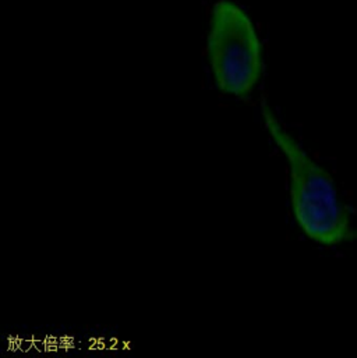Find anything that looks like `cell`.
Masks as SVG:
<instances>
[{
	"label": "cell",
	"mask_w": 357,
	"mask_h": 358,
	"mask_svg": "<svg viewBox=\"0 0 357 358\" xmlns=\"http://www.w3.org/2000/svg\"><path fill=\"white\" fill-rule=\"evenodd\" d=\"M261 119L286 161L290 208L303 234L323 247L356 241L354 212L330 172L286 130L268 102L261 103Z\"/></svg>",
	"instance_id": "1"
},
{
	"label": "cell",
	"mask_w": 357,
	"mask_h": 358,
	"mask_svg": "<svg viewBox=\"0 0 357 358\" xmlns=\"http://www.w3.org/2000/svg\"><path fill=\"white\" fill-rule=\"evenodd\" d=\"M205 57L215 88L246 101L265 73V48L251 11L239 0H215L205 31Z\"/></svg>",
	"instance_id": "2"
}]
</instances>
